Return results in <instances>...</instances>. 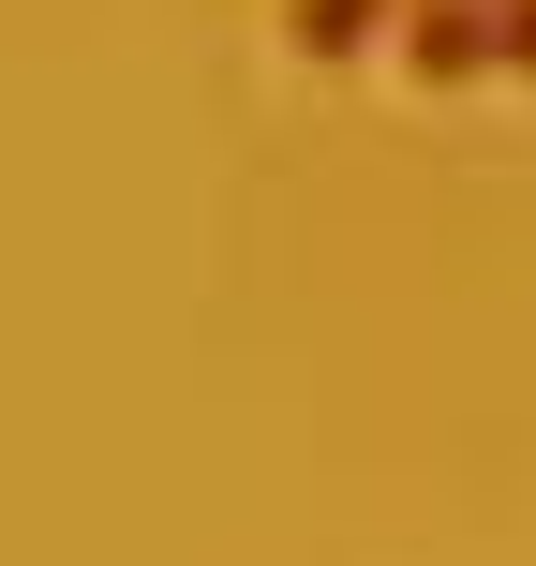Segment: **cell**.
<instances>
[{"instance_id": "3957f363", "label": "cell", "mask_w": 536, "mask_h": 566, "mask_svg": "<svg viewBox=\"0 0 536 566\" xmlns=\"http://www.w3.org/2000/svg\"><path fill=\"white\" fill-rule=\"evenodd\" d=\"M492 75H536V0H492Z\"/></svg>"}, {"instance_id": "277c9868", "label": "cell", "mask_w": 536, "mask_h": 566, "mask_svg": "<svg viewBox=\"0 0 536 566\" xmlns=\"http://www.w3.org/2000/svg\"><path fill=\"white\" fill-rule=\"evenodd\" d=\"M477 15H492V0H477Z\"/></svg>"}, {"instance_id": "6da1fadb", "label": "cell", "mask_w": 536, "mask_h": 566, "mask_svg": "<svg viewBox=\"0 0 536 566\" xmlns=\"http://www.w3.org/2000/svg\"><path fill=\"white\" fill-rule=\"evenodd\" d=\"M402 60H418V75H492V15L477 0H418V15H402Z\"/></svg>"}, {"instance_id": "7a4b0ae2", "label": "cell", "mask_w": 536, "mask_h": 566, "mask_svg": "<svg viewBox=\"0 0 536 566\" xmlns=\"http://www.w3.org/2000/svg\"><path fill=\"white\" fill-rule=\"evenodd\" d=\"M402 15H418V0H298V45L313 60H358V45H388Z\"/></svg>"}]
</instances>
